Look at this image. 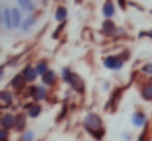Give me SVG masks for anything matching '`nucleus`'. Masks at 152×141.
Returning <instances> with one entry per match:
<instances>
[{"instance_id": "nucleus-10", "label": "nucleus", "mask_w": 152, "mask_h": 141, "mask_svg": "<svg viewBox=\"0 0 152 141\" xmlns=\"http://www.w3.org/2000/svg\"><path fill=\"white\" fill-rule=\"evenodd\" d=\"M0 123H2V128L5 129H12L15 126V116L12 113H5L0 119Z\"/></svg>"}, {"instance_id": "nucleus-24", "label": "nucleus", "mask_w": 152, "mask_h": 141, "mask_svg": "<svg viewBox=\"0 0 152 141\" xmlns=\"http://www.w3.org/2000/svg\"><path fill=\"white\" fill-rule=\"evenodd\" d=\"M8 137H9L8 129H5V128L0 129V141H8Z\"/></svg>"}, {"instance_id": "nucleus-20", "label": "nucleus", "mask_w": 152, "mask_h": 141, "mask_svg": "<svg viewBox=\"0 0 152 141\" xmlns=\"http://www.w3.org/2000/svg\"><path fill=\"white\" fill-rule=\"evenodd\" d=\"M27 108H28V116H30L31 119H36V117L42 113L40 104H31V106H27Z\"/></svg>"}, {"instance_id": "nucleus-29", "label": "nucleus", "mask_w": 152, "mask_h": 141, "mask_svg": "<svg viewBox=\"0 0 152 141\" xmlns=\"http://www.w3.org/2000/svg\"><path fill=\"white\" fill-rule=\"evenodd\" d=\"M122 137H124V140H125V141H128V140L131 138V137H130V135H128L127 132H124V134H122Z\"/></svg>"}, {"instance_id": "nucleus-6", "label": "nucleus", "mask_w": 152, "mask_h": 141, "mask_svg": "<svg viewBox=\"0 0 152 141\" xmlns=\"http://www.w3.org/2000/svg\"><path fill=\"white\" fill-rule=\"evenodd\" d=\"M11 20H12V27L14 28H21V24H23V11L20 8H12L11 9Z\"/></svg>"}, {"instance_id": "nucleus-5", "label": "nucleus", "mask_w": 152, "mask_h": 141, "mask_svg": "<svg viewBox=\"0 0 152 141\" xmlns=\"http://www.w3.org/2000/svg\"><path fill=\"white\" fill-rule=\"evenodd\" d=\"M46 95H48V92H46L45 86H31L30 88V97H33L34 101H43V100H46Z\"/></svg>"}, {"instance_id": "nucleus-15", "label": "nucleus", "mask_w": 152, "mask_h": 141, "mask_svg": "<svg viewBox=\"0 0 152 141\" xmlns=\"http://www.w3.org/2000/svg\"><path fill=\"white\" fill-rule=\"evenodd\" d=\"M26 123H27V117H26V114L20 113V114L15 116V126H14V129L18 131V132H23L24 128H26Z\"/></svg>"}, {"instance_id": "nucleus-23", "label": "nucleus", "mask_w": 152, "mask_h": 141, "mask_svg": "<svg viewBox=\"0 0 152 141\" xmlns=\"http://www.w3.org/2000/svg\"><path fill=\"white\" fill-rule=\"evenodd\" d=\"M142 73L152 76V62H149V64H145V65L142 67Z\"/></svg>"}, {"instance_id": "nucleus-1", "label": "nucleus", "mask_w": 152, "mask_h": 141, "mask_svg": "<svg viewBox=\"0 0 152 141\" xmlns=\"http://www.w3.org/2000/svg\"><path fill=\"white\" fill-rule=\"evenodd\" d=\"M84 129L94 137L96 140H102L104 135V126H103V120L99 114L96 113H88L84 119Z\"/></svg>"}, {"instance_id": "nucleus-14", "label": "nucleus", "mask_w": 152, "mask_h": 141, "mask_svg": "<svg viewBox=\"0 0 152 141\" xmlns=\"http://www.w3.org/2000/svg\"><path fill=\"white\" fill-rule=\"evenodd\" d=\"M2 20H3V27H5V30H12L14 27H12V20H11V9H8V8H3V11H2Z\"/></svg>"}, {"instance_id": "nucleus-30", "label": "nucleus", "mask_w": 152, "mask_h": 141, "mask_svg": "<svg viewBox=\"0 0 152 141\" xmlns=\"http://www.w3.org/2000/svg\"><path fill=\"white\" fill-rule=\"evenodd\" d=\"M42 2V6H48V3H49V0H40Z\"/></svg>"}, {"instance_id": "nucleus-12", "label": "nucleus", "mask_w": 152, "mask_h": 141, "mask_svg": "<svg viewBox=\"0 0 152 141\" xmlns=\"http://www.w3.org/2000/svg\"><path fill=\"white\" fill-rule=\"evenodd\" d=\"M23 76L27 79V82H34L36 80V77L39 76L37 74V72H36V68L34 67H31V65H26L24 68H23Z\"/></svg>"}, {"instance_id": "nucleus-31", "label": "nucleus", "mask_w": 152, "mask_h": 141, "mask_svg": "<svg viewBox=\"0 0 152 141\" xmlns=\"http://www.w3.org/2000/svg\"><path fill=\"white\" fill-rule=\"evenodd\" d=\"M84 0H75V3H82Z\"/></svg>"}, {"instance_id": "nucleus-19", "label": "nucleus", "mask_w": 152, "mask_h": 141, "mask_svg": "<svg viewBox=\"0 0 152 141\" xmlns=\"http://www.w3.org/2000/svg\"><path fill=\"white\" fill-rule=\"evenodd\" d=\"M142 95V98L145 100V101H152V82H149V83H146L143 88H142V92H140Z\"/></svg>"}, {"instance_id": "nucleus-25", "label": "nucleus", "mask_w": 152, "mask_h": 141, "mask_svg": "<svg viewBox=\"0 0 152 141\" xmlns=\"http://www.w3.org/2000/svg\"><path fill=\"white\" fill-rule=\"evenodd\" d=\"M116 3H118V6L121 8V11H127V8L130 6V5H128V0H116Z\"/></svg>"}, {"instance_id": "nucleus-17", "label": "nucleus", "mask_w": 152, "mask_h": 141, "mask_svg": "<svg viewBox=\"0 0 152 141\" xmlns=\"http://www.w3.org/2000/svg\"><path fill=\"white\" fill-rule=\"evenodd\" d=\"M42 80H43V83L45 85H48V86H52V85H55V80H57V74L52 72V70H48V72L42 76Z\"/></svg>"}, {"instance_id": "nucleus-11", "label": "nucleus", "mask_w": 152, "mask_h": 141, "mask_svg": "<svg viewBox=\"0 0 152 141\" xmlns=\"http://www.w3.org/2000/svg\"><path fill=\"white\" fill-rule=\"evenodd\" d=\"M131 123H133L136 128L145 126V125H146V116H145V113H142V111H134L133 116H131Z\"/></svg>"}, {"instance_id": "nucleus-2", "label": "nucleus", "mask_w": 152, "mask_h": 141, "mask_svg": "<svg viewBox=\"0 0 152 141\" xmlns=\"http://www.w3.org/2000/svg\"><path fill=\"white\" fill-rule=\"evenodd\" d=\"M61 77L64 82L69 83V86L78 94H84L85 92V83L82 80V77L79 74H76L75 72H72V70H69L67 67H64L61 70Z\"/></svg>"}, {"instance_id": "nucleus-8", "label": "nucleus", "mask_w": 152, "mask_h": 141, "mask_svg": "<svg viewBox=\"0 0 152 141\" xmlns=\"http://www.w3.org/2000/svg\"><path fill=\"white\" fill-rule=\"evenodd\" d=\"M17 3H18V8H20L23 12L28 14V15L33 14L34 9H36V5H34L33 0H17Z\"/></svg>"}, {"instance_id": "nucleus-7", "label": "nucleus", "mask_w": 152, "mask_h": 141, "mask_svg": "<svg viewBox=\"0 0 152 141\" xmlns=\"http://www.w3.org/2000/svg\"><path fill=\"white\" fill-rule=\"evenodd\" d=\"M102 12H103V17L104 20H112L115 17V5L112 0H104V3H103V8H102Z\"/></svg>"}, {"instance_id": "nucleus-27", "label": "nucleus", "mask_w": 152, "mask_h": 141, "mask_svg": "<svg viewBox=\"0 0 152 141\" xmlns=\"http://www.w3.org/2000/svg\"><path fill=\"white\" fill-rule=\"evenodd\" d=\"M64 114H66V107H63V111H61V114L58 113V116H57V119H58V120H61V119L64 117Z\"/></svg>"}, {"instance_id": "nucleus-22", "label": "nucleus", "mask_w": 152, "mask_h": 141, "mask_svg": "<svg viewBox=\"0 0 152 141\" xmlns=\"http://www.w3.org/2000/svg\"><path fill=\"white\" fill-rule=\"evenodd\" d=\"M33 138H34V134H33V131L27 129V131H24V132H23L21 141H33Z\"/></svg>"}, {"instance_id": "nucleus-9", "label": "nucleus", "mask_w": 152, "mask_h": 141, "mask_svg": "<svg viewBox=\"0 0 152 141\" xmlns=\"http://www.w3.org/2000/svg\"><path fill=\"white\" fill-rule=\"evenodd\" d=\"M26 82H27V79L23 76V73H20V74H15V76L12 77V80H11V86H12V89L21 91V89L26 88Z\"/></svg>"}, {"instance_id": "nucleus-26", "label": "nucleus", "mask_w": 152, "mask_h": 141, "mask_svg": "<svg viewBox=\"0 0 152 141\" xmlns=\"http://www.w3.org/2000/svg\"><path fill=\"white\" fill-rule=\"evenodd\" d=\"M139 37H149V39L152 40V28L148 30V31H140V33H139Z\"/></svg>"}, {"instance_id": "nucleus-4", "label": "nucleus", "mask_w": 152, "mask_h": 141, "mask_svg": "<svg viewBox=\"0 0 152 141\" xmlns=\"http://www.w3.org/2000/svg\"><path fill=\"white\" fill-rule=\"evenodd\" d=\"M116 31H118V27H116V24H115L112 20H104V21L102 22V33H103L104 36L112 37V36L116 34Z\"/></svg>"}, {"instance_id": "nucleus-21", "label": "nucleus", "mask_w": 152, "mask_h": 141, "mask_svg": "<svg viewBox=\"0 0 152 141\" xmlns=\"http://www.w3.org/2000/svg\"><path fill=\"white\" fill-rule=\"evenodd\" d=\"M34 68H36V72H37V74L39 76H43L46 72H48V64H46V61H39L36 65H34Z\"/></svg>"}, {"instance_id": "nucleus-16", "label": "nucleus", "mask_w": 152, "mask_h": 141, "mask_svg": "<svg viewBox=\"0 0 152 141\" xmlns=\"http://www.w3.org/2000/svg\"><path fill=\"white\" fill-rule=\"evenodd\" d=\"M0 101H2V106H3L2 108H8V106L12 104L14 101V95L8 91H2L0 92Z\"/></svg>"}, {"instance_id": "nucleus-3", "label": "nucleus", "mask_w": 152, "mask_h": 141, "mask_svg": "<svg viewBox=\"0 0 152 141\" xmlns=\"http://www.w3.org/2000/svg\"><path fill=\"white\" fill-rule=\"evenodd\" d=\"M103 65L107 70H121L124 67V58L121 55L119 56H115V55L104 56L103 58Z\"/></svg>"}, {"instance_id": "nucleus-18", "label": "nucleus", "mask_w": 152, "mask_h": 141, "mask_svg": "<svg viewBox=\"0 0 152 141\" xmlns=\"http://www.w3.org/2000/svg\"><path fill=\"white\" fill-rule=\"evenodd\" d=\"M55 20L58 22H64L67 20V8L66 6H57V9H55Z\"/></svg>"}, {"instance_id": "nucleus-13", "label": "nucleus", "mask_w": 152, "mask_h": 141, "mask_svg": "<svg viewBox=\"0 0 152 141\" xmlns=\"http://www.w3.org/2000/svg\"><path fill=\"white\" fill-rule=\"evenodd\" d=\"M36 21H37V17H36V15H33V14H30L27 18H24V20H23L21 30H23V31H28V30H31V28H33V25L36 24Z\"/></svg>"}, {"instance_id": "nucleus-28", "label": "nucleus", "mask_w": 152, "mask_h": 141, "mask_svg": "<svg viewBox=\"0 0 152 141\" xmlns=\"http://www.w3.org/2000/svg\"><path fill=\"white\" fill-rule=\"evenodd\" d=\"M145 135H146V131H145V132L139 137V141H145V140H146V137H145Z\"/></svg>"}]
</instances>
